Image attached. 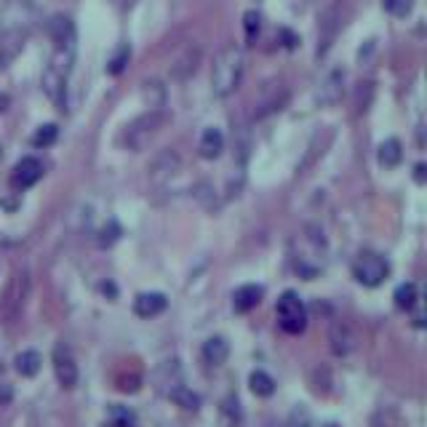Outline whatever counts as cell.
Instances as JSON below:
<instances>
[{"label":"cell","mask_w":427,"mask_h":427,"mask_svg":"<svg viewBox=\"0 0 427 427\" xmlns=\"http://www.w3.org/2000/svg\"><path fill=\"white\" fill-rule=\"evenodd\" d=\"M246 73V56L238 46H224L214 59V70H211V91L219 99L230 97L238 91V85L243 80Z\"/></svg>","instance_id":"1"},{"label":"cell","mask_w":427,"mask_h":427,"mask_svg":"<svg viewBox=\"0 0 427 427\" xmlns=\"http://www.w3.org/2000/svg\"><path fill=\"white\" fill-rule=\"evenodd\" d=\"M166 121H169L166 110H160V107H150V112H145V115H139L136 121L128 123L123 142H126L128 150L139 152V150H145V147L150 145V139H152V136L158 134L160 128L166 126Z\"/></svg>","instance_id":"2"},{"label":"cell","mask_w":427,"mask_h":427,"mask_svg":"<svg viewBox=\"0 0 427 427\" xmlns=\"http://www.w3.org/2000/svg\"><path fill=\"white\" fill-rule=\"evenodd\" d=\"M70 70H73V54H67V51H56V56L43 70V91L61 110H64V91H67Z\"/></svg>","instance_id":"3"},{"label":"cell","mask_w":427,"mask_h":427,"mask_svg":"<svg viewBox=\"0 0 427 427\" xmlns=\"http://www.w3.org/2000/svg\"><path fill=\"white\" fill-rule=\"evenodd\" d=\"M27 294H30V272L19 270V272H13V278L6 286V291L0 294V320L3 323H13L16 318L22 315Z\"/></svg>","instance_id":"4"},{"label":"cell","mask_w":427,"mask_h":427,"mask_svg":"<svg viewBox=\"0 0 427 427\" xmlns=\"http://www.w3.org/2000/svg\"><path fill=\"white\" fill-rule=\"evenodd\" d=\"M278 323H281V329L286 334H291V337H299V334H305L307 329V307L302 302V296L296 291H283L278 296Z\"/></svg>","instance_id":"5"},{"label":"cell","mask_w":427,"mask_h":427,"mask_svg":"<svg viewBox=\"0 0 427 427\" xmlns=\"http://www.w3.org/2000/svg\"><path fill=\"white\" fill-rule=\"evenodd\" d=\"M353 275L361 286H366V289H377V286H382V283L387 281V275H390V265H387V259H385V256L366 251V254H361L353 262Z\"/></svg>","instance_id":"6"},{"label":"cell","mask_w":427,"mask_h":427,"mask_svg":"<svg viewBox=\"0 0 427 427\" xmlns=\"http://www.w3.org/2000/svg\"><path fill=\"white\" fill-rule=\"evenodd\" d=\"M286 102H289V88L286 83L281 80H270V83L262 85V91H259V97L254 99V121H262V118H267L272 112H278L286 107Z\"/></svg>","instance_id":"7"},{"label":"cell","mask_w":427,"mask_h":427,"mask_svg":"<svg viewBox=\"0 0 427 427\" xmlns=\"http://www.w3.org/2000/svg\"><path fill=\"white\" fill-rule=\"evenodd\" d=\"M54 374H56V382H59L64 390H73L75 385H78V363H75L73 353H70V347L59 342L56 347H54Z\"/></svg>","instance_id":"8"},{"label":"cell","mask_w":427,"mask_h":427,"mask_svg":"<svg viewBox=\"0 0 427 427\" xmlns=\"http://www.w3.org/2000/svg\"><path fill=\"white\" fill-rule=\"evenodd\" d=\"M344 94V70H329L323 75V80L318 83V91H315V102L329 107V104H337Z\"/></svg>","instance_id":"9"},{"label":"cell","mask_w":427,"mask_h":427,"mask_svg":"<svg viewBox=\"0 0 427 427\" xmlns=\"http://www.w3.org/2000/svg\"><path fill=\"white\" fill-rule=\"evenodd\" d=\"M25 30H16V27H8V30H0V70L8 67L19 54L25 49Z\"/></svg>","instance_id":"10"},{"label":"cell","mask_w":427,"mask_h":427,"mask_svg":"<svg viewBox=\"0 0 427 427\" xmlns=\"http://www.w3.org/2000/svg\"><path fill=\"white\" fill-rule=\"evenodd\" d=\"M49 35L54 40V46L56 51H67V54H73L75 51V25L70 16H54L49 22Z\"/></svg>","instance_id":"11"},{"label":"cell","mask_w":427,"mask_h":427,"mask_svg":"<svg viewBox=\"0 0 427 427\" xmlns=\"http://www.w3.org/2000/svg\"><path fill=\"white\" fill-rule=\"evenodd\" d=\"M43 176V163L37 158H22L11 171V184L16 190H27L32 187Z\"/></svg>","instance_id":"12"},{"label":"cell","mask_w":427,"mask_h":427,"mask_svg":"<svg viewBox=\"0 0 427 427\" xmlns=\"http://www.w3.org/2000/svg\"><path fill=\"white\" fill-rule=\"evenodd\" d=\"M337 30H339V13H337V8L331 6V8H326V11H323V16H320V30H318V51H315L318 59H320V56H326V51L331 49V43H334V37H337Z\"/></svg>","instance_id":"13"},{"label":"cell","mask_w":427,"mask_h":427,"mask_svg":"<svg viewBox=\"0 0 427 427\" xmlns=\"http://www.w3.org/2000/svg\"><path fill=\"white\" fill-rule=\"evenodd\" d=\"M329 344H331V353L337 355V358H344V355L353 353L355 337H353V331H350V326H347V323H342V320L331 323Z\"/></svg>","instance_id":"14"},{"label":"cell","mask_w":427,"mask_h":427,"mask_svg":"<svg viewBox=\"0 0 427 427\" xmlns=\"http://www.w3.org/2000/svg\"><path fill=\"white\" fill-rule=\"evenodd\" d=\"M262 296H265V289L262 286H256V283H246L241 289H235L232 294V310L235 313H251L259 302H262Z\"/></svg>","instance_id":"15"},{"label":"cell","mask_w":427,"mask_h":427,"mask_svg":"<svg viewBox=\"0 0 427 427\" xmlns=\"http://www.w3.org/2000/svg\"><path fill=\"white\" fill-rule=\"evenodd\" d=\"M169 307V299L160 291H145L134 299V313L139 318H155Z\"/></svg>","instance_id":"16"},{"label":"cell","mask_w":427,"mask_h":427,"mask_svg":"<svg viewBox=\"0 0 427 427\" xmlns=\"http://www.w3.org/2000/svg\"><path fill=\"white\" fill-rule=\"evenodd\" d=\"M200 64V46H187L179 59L171 64V78L174 80H187L190 75H196Z\"/></svg>","instance_id":"17"},{"label":"cell","mask_w":427,"mask_h":427,"mask_svg":"<svg viewBox=\"0 0 427 427\" xmlns=\"http://www.w3.org/2000/svg\"><path fill=\"white\" fill-rule=\"evenodd\" d=\"M179 155L174 152V150H163L158 158L152 160V166H150V179L152 182H163V179H169L171 174H176L179 169Z\"/></svg>","instance_id":"18"},{"label":"cell","mask_w":427,"mask_h":427,"mask_svg":"<svg viewBox=\"0 0 427 427\" xmlns=\"http://www.w3.org/2000/svg\"><path fill=\"white\" fill-rule=\"evenodd\" d=\"M222 150H224V136H222V131L219 128H206V131L200 134V142H198L200 158L217 160L222 155Z\"/></svg>","instance_id":"19"},{"label":"cell","mask_w":427,"mask_h":427,"mask_svg":"<svg viewBox=\"0 0 427 427\" xmlns=\"http://www.w3.org/2000/svg\"><path fill=\"white\" fill-rule=\"evenodd\" d=\"M230 358V342L224 337H211L203 342V361L208 366H222Z\"/></svg>","instance_id":"20"},{"label":"cell","mask_w":427,"mask_h":427,"mask_svg":"<svg viewBox=\"0 0 427 427\" xmlns=\"http://www.w3.org/2000/svg\"><path fill=\"white\" fill-rule=\"evenodd\" d=\"M40 366H43V358H40V353H35V350H25V353L16 355V361H13V368L27 379L35 377L37 371H40Z\"/></svg>","instance_id":"21"},{"label":"cell","mask_w":427,"mask_h":427,"mask_svg":"<svg viewBox=\"0 0 427 427\" xmlns=\"http://www.w3.org/2000/svg\"><path fill=\"white\" fill-rule=\"evenodd\" d=\"M392 299H395V307L398 310H414L416 305H419V291H416V283H401L398 289H395V294H392Z\"/></svg>","instance_id":"22"},{"label":"cell","mask_w":427,"mask_h":427,"mask_svg":"<svg viewBox=\"0 0 427 427\" xmlns=\"http://www.w3.org/2000/svg\"><path fill=\"white\" fill-rule=\"evenodd\" d=\"M171 401L176 403V406H182V409H187V411H198L200 409V395L198 392H193L190 387H184V385H176L174 390L166 392Z\"/></svg>","instance_id":"23"},{"label":"cell","mask_w":427,"mask_h":427,"mask_svg":"<svg viewBox=\"0 0 427 427\" xmlns=\"http://www.w3.org/2000/svg\"><path fill=\"white\" fill-rule=\"evenodd\" d=\"M403 158V147L398 139H387V142H382L379 145V163L385 166V169H395Z\"/></svg>","instance_id":"24"},{"label":"cell","mask_w":427,"mask_h":427,"mask_svg":"<svg viewBox=\"0 0 427 427\" xmlns=\"http://www.w3.org/2000/svg\"><path fill=\"white\" fill-rule=\"evenodd\" d=\"M248 387H251V392L259 395V398H270V395L275 392V379L270 377L267 371H254V374L248 377Z\"/></svg>","instance_id":"25"},{"label":"cell","mask_w":427,"mask_h":427,"mask_svg":"<svg viewBox=\"0 0 427 427\" xmlns=\"http://www.w3.org/2000/svg\"><path fill=\"white\" fill-rule=\"evenodd\" d=\"M222 425L224 427H238L241 425V403L235 398H227L222 403Z\"/></svg>","instance_id":"26"},{"label":"cell","mask_w":427,"mask_h":427,"mask_svg":"<svg viewBox=\"0 0 427 427\" xmlns=\"http://www.w3.org/2000/svg\"><path fill=\"white\" fill-rule=\"evenodd\" d=\"M243 30H246V40H248V43H256L259 30H262V13L246 11L243 13Z\"/></svg>","instance_id":"27"},{"label":"cell","mask_w":427,"mask_h":427,"mask_svg":"<svg viewBox=\"0 0 427 427\" xmlns=\"http://www.w3.org/2000/svg\"><path fill=\"white\" fill-rule=\"evenodd\" d=\"M107 422H112V425H118V427H136V416L134 411L126 409V406H112Z\"/></svg>","instance_id":"28"},{"label":"cell","mask_w":427,"mask_h":427,"mask_svg":"<svg viewBox=\"0 0 427 427\" xmlns=\"http://www.w3.org/2000/svg\"><path fill=\"white\" fill-rule=\"evenodd\" d=\"M131 59V49L128 46H121V49L112 54V59L107 61V73L110 75H121L126 70V64Z\"/></svg>","instance_id":"29"},{"label":"cell","mask_w":427,"mask_h":427,"mask_svg":"<svg viewBox=\"0 0 427 427\" xmlns=\"http://www.w3.org/2000/svg\"><path fill=\"white\" fill-rule=\"evenodd\" d=\"M56 134H59V128L54 126V123H49V126H40L35 134H32V145L35 147H49L56 142Z\"/></svg>","instance_id":"30"},{"label":"cell","mask_w":427,"mask_h":427,"mask_svg":"<svg viewBox=\"0 0 427 427\" xmlns=\"http://www.w3.org/2000/svg\"><path fill=\"white\" fill-rule=\"evenodd\" d=\"M379 3L392 16H406V13L411 11V6H414V0H379Z\"/></svg>","instance_id":"31"},{"label":"cell","mask_w":427,"mask_h":427,"mask_svg":"<svg viewBox=\"0 0 427 427\" xmlns=\"http://www.w3.org/2000/svg\"><path fill=\"white\" fill-rule=\"evenodd\" d=\"M118 238H121V227H118L115 222H110V224L102 230V235H99V246H102V248H107V246H112Z\"/></svg>","instance_id":"32"},{"label":"cell","mask_w":427,"mask_h":427,"mask_svg":"<svg viewBox=\"0 0 427 427\" xmlns=\"http://www.w3.org/2000/svg\"><path fill=\"white\" fill-rule=\"evenodd\" d=\"M283 427H313V422H310V414H307L305 409H296Z\"/></svg>","instance_id":"33"},{"label":"cell","mask_w":427,"mask_h":427,"mask_svg":"<svg viewBox=\"0 0 427 427\" xmlns=\"http://www.w3.org/2000/svg\"><path fill=\"white\" fill-rule=\"evenodd\" d=\"M281 37L286 40V43H283L286 49H294V46H296V37H294L291 32H289V30H281Z\"/></svg>","instance_id":"34"},{"label":"cell","mask_w":427,"mask_h":427,"mask_svg":"<svg viewBox=\"0 0 427 427\" xmlns=\"http://www.w3.org/2000/svg\"><path fill=\"white\" fill-rule=\"evenodd\" d=\"M422 179H425V166L419 163V166H416V182H422Z\"/></svg>","instance_id":"35"},{"label":"cell","mask_w":427,"mask_h":427,"mask_svg":"<svg viewBox=\"0 0 427 427\" xmlns=\"http://www.w3.org/2000/svg\"><path fill=\"white\" fill-rule=\"evenodd\" d=\"M6 107H8V97H6V94H3V91H0V112L6 110Z\"/></svg>","instance_id":"36"},{"label":"cell","mask_w":427,"mask_h":427,"mask_svg":"<svg viewBox=\"0 0 427 427\" xmlns=\"http://www.w3.org/2000/svg\"><path fill=\"white\" fill-rule=\"evenodd\" d=\"M121 3H123V6H126V8H131V6H134L136 0H121Z\"/></svg>","instance_id":"37"},{"label":"cell","mask_w":427,"mask_h":427,"mask_svg":"<svg viewBox=\"0 0 427 427\" xmlns=\"http://www.w3.org/2000/svg\"><path fill=\"white\" fill-rule=\"evenodd\" d=\"M104 427H118V425H112V422H107V425H104Z\"/></svg>","instance_id":"38"},{"label":"cell","mask_w":427,"mask_h":427,"mask_svg":"<svg viewBox=\"0 0 427 427\" xmlns=\"http://www.w3.org/2000/svg\"><path fill=\"white\" fill-rule=\"evenodd\" d=\"M326 427H337V425H326Z\"/></svg>","instance_id":"39"}]
</instances>
